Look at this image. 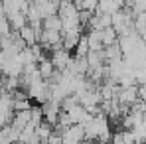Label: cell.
<instances>
[{
    "label": "cell",
    "instance_id": "obj_1",
    "mask_svg": "<svg viewBox=\"0 0 146 144\" xmlns=\"http://www.w3.org/2000/svg\"><path fill=\"white\" fill-rule=\"evenodd\" d=\"M49 59L53 61V65H55V69H57V71H63V69H67V67H69L73 55H71V51H69V49H65V48H55V49H51Z\"/></svg>",
    "mask_w": 146,
    "mask_h": 144
},
{
    "label": "cell",
    "instance_id": "obj_2",
    "mask_svg": "<svg viewBox=\"0 0 146 144\" xmlns=\"http://www.w3.org/2000/svg\"><path fill=\"white\" fill-rule=\"evenodd\" d=\"M119 103H121L122 107H132L136 101H138V85H128V87H121V91H119Z\"/></svg>",
    "mask_w": 146,
    "mask_h": 144
},
{
    "label": "cell",
    "instance_id": "obj_3",
    "mask_svg": "<svg viewBox=\"0 0 146 144\" xmlns=\"http://www.w3.org/2000/svg\"><path fill=\"white\" fill-rule=\"evenodd\" d=\"M97 32H99L101 42H103V48H105V46H113V44L119 42V34H117V30H115L113 26L103 28V30H97Z\"/></svg>",
    "mask_w": 146,
    "mask_h": 144
},
{
    "label": "cell",
    "instance_id": "obj_4",
    "mask_svg": "<svg viewBox=\"0 0 146 144\" xmlns=\"http://www.w3.org/2000/svg\"><path fill=\"white\" fill-rule=\"evenodd\" d=\"M122 8V4L119 0H99L97 4V12H103V14H115V12H119Z\"/></svg>",
    "mask_w": 146,
    "mask_h": 144
},
{
    "label": "cell",
    "instance_id": "obj_5",
    "mask_svg": "<svg viewBox=\"0 0 146 144\" xmlns=\"http://www.w3.org/2000/svg\"><path fill=\"white\" fill-rule=\"evenodd\" d=\"M79 4V8L81 10H87V12H95L97 10V4H99V0H77Z\"/></svg>",
    "mask_w": 146,
    "mask_h": 144
},
{
    "label": "cell",
    "instance_id": "obj_6",
    "mask_svg": "<svg viewBox=\"0 0 146 144\" xmlns=\"http://www.w3.org/2000/svg\"><path fill=\"white\" fill-rule=\"evenodd\" d=\"M0 4H2V0H0Z\"/></svg>",
    "mask_w": 146,
    "mask_h": 144
}]
</instances>
